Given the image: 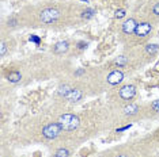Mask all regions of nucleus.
<instances>
[{"label": "nucleus", "instance_id": "14", "mask_svg": "<svg viewBox=\"0 0 159 157\" xmlns=\"http://www.w3.org/2000/svg\"><path fill=\"white\" fill-rule=\"evenodd\" d=\"M158 50H159V45H157V44H150L146 46V52L148 54H155Z\"/></svg>", "mask_w": 159, "mask_h": 157}, {"label": "nucleus", "instance_id": "7", "mask_svg": "<svg viewBox=\"0 0 159 157\" xmlns=\"http://www.w3.org/2000/svg\"><path fill=\"white\" fill-rule=\"evenodd\" d=\"M122 80H124V73H122V70H118V69L111 70L106 77V81L110 85H117V84L122 83Z\"/></svg>", "mask_w": 159, "mask_h": 157}, {"label": "nucleus", "instance_id": "10", "mask_svg": "<svg viewBox=\"0 0 159 157\" xmlns=\"http://www.w3.org/2000/svg\"><path fill=\"white\" fill-rule=\"evenodd\" d=\"M139 111H140V107L137 104H129L124 108V114L126 117H133V115H136Z\"/></svg>", "mask_w": 159, "mask_h": 157}, {"label": "nucleus", "instance_id": "13", "mask_svg": "<svg viewBox=\"0 0 159 157\" xmlns=\"http://www.w3.org/2000/svg\"><path fill=\"white\" fill-rule=\"evenodd\" d=\"M114 64L118 68H122V66H125L126 64H128V58H126L125 56H120V57H117V58L114 60Z\"/></svg>", "mask_w": 159, "mask_h": 157}, {"label": "nucleus", "instance_id": "2", "mask_svg": "<svg viewBox=\"0 0 159 157\" xmlns=\"http://www.w3.org/2000/svg\"><path fill=\"white\" fill-rule=\"evenodd\" d=\"M59 18H60V11L57 8H53V7L44 8L41 11V14H39V19H41V22L45 23V24L55 23Z\"/></svg>", "mask_w": 159, "mask_h": 157}, {"label": "nucleus", "instance_id": "18", "mask_svg": "<svg viewBox=\"0 0 159 157\" xmlns=\"http://www.w3.org/2000/svg\"><path fill=\"white\" fill-rule=\"evenodd\" d=\"M125 16V10H117L116 11V18L117 19H121V18H124Z\"/></svg>", "mask_w": 159, "mask_h": 157}, {"label": "nucleus", "instance_id": "3", "mask_svg": "<svg viewBox=\"0 0 159 157\" xmlns=\"http://www.w3.org/2000/svg\"><path fill=\"white\" fill-rule=\"evenodd\" d=\"M61 131H63V129H61L59 122L48 123L46 126L42 127V137L46 138V140H55L60 135Z\"/></svg>", "mask_w": 159, "mask_h": 157}, {"label": "nucleus", "instance_id": "5", "mask_svg": "<svg viewBox=\"0 0 159 157\" xmlns=\"http://www.w3.org/2000/svg\"><path fill=\"white\" fill-rule=\"evenodd\" d=\"M118 95H120V98L122 99V100H125V102L132 100V99L135 98V95H136V87L135 85H131V84L124 85V87L120 88Z\"/></svg>", "mask_w": 159, "mask_h": 157}, {"label": "nucleus", "instance_id": "16", "mask_svg": "<svg viewBox=\"0 0 159 157\" xmlns=\"http://www.w3.org/2000/svg\"><path fill=\"white\" fill-rule=\"evenodd\" d=\"M150 110L155 114H159V99L158 100H154L152 103L150 104Z\"/></svg>", "mask_w": 159, "mask_h": 157}, {"label": "nucleus", "instance_id": "8", "mask_svg": "<svg viewBox=\"0 0 159 157\" xmlns=\"http://www.w3.org/2000/svg\"><path fill=\"white\" fill-rule=\"evenodd\" d=\"M64 99H67V100L71 102V103L79 102V100H82L83 99V92L80 90H78V88H72L71 87V90L67 92V95L64 96Z\"/></svg>", "mask_w": 159, "mask_h": 157}, {"label": "nucleus", "instance_id": "4", "mask_svg": "<svg viewBox=\"0 0 159 157\" xmlns=\"http://www.w3.org/2000/svg\"><path fill=\"white\" fill-rule=\"evenodd\" d=\"M151 31H152V24H151V22L144 20V22H140L137 24L136 31H135V37L137 39H146L148 35L151 34Z\"/></svg>", "mask_w": 159, "mask_h": 157}, {"label": "nucleus", "instance_id": "15", "mask_svg": "<svg viewBox=\"0 0 159 157\" xmlns=\"http://www.w3.org/2000/svg\"><path fill=\"white\" fill-rule=\"evenodd\" d=\"M94 15H95V11H94L93 8H87V10H84V11H82L80 16L83 18V19L87 20V19H90V18H93Z\"/></svg>", "mask_w": 159, "mask_h": 157}, {"label": "nucleus", "instance_id": "11", "mask_svg": "<svg viewBox=\"0 0 159 157\" xmlns=\"http://www.w3.org/2000/svg\"><path fill=\"white\" fill-rule=\"evenodd\" d=\"M20 78H22V74H20V72H18V70H12V72H10L7 74V80L10 83H18V81H20Z\"/></svg>", "mask_w": 159, "mask_h": 157}, {"label": "nucleus", "instance_id": "19", "mask_svg": "<svg viewBox=\"0 0 159 157\" xmlns=\"http://www.w3.org/2000/svg\"><path fill=\"white\" fill-rule=\"evenodd\" d=\"M18 24V20L15 19V18H8V26H11V27H14V26H16Z\"/></svg>", "mask_w": 159, "mask_h": 157}, {"label": "nucleus", "instance_id": "21", "mask_svg": "<svg viewBox=\"0 0 159 157\" xmlns=\"http://www.w3.org/2000/svg\"><path fill=\"white\" fill-rule=\"evenodd\" d=\"M116 157H128V156H126V155H117Z\"/></svg>", "mask_w": 159, "mask_h": 157}, {"label": "nucleus", "instance_id": "1", "mask_svg": "<svg viewBox=\"0 0 159 157\" xmlns=\"http://www.w3.org/2000/svg\"><path fill=\"white\" fill-rule=\"evenodd\" d=\"M59 125L61 126L63 131H72L75 129H78L79 125H80V119L78 115L75 114H64L59 118Z\"/></svg>", "mask_w": 159, "mask_h": 157}, {"label": "nucleus", "instance_id": "20", "mask_svg": "<svg viewBox=\"0 0 159 157\" xmlns=\"http://www.w3.org/2000/svg\"><path fill=\"white\" fill-rule=\"evenodd\" d=\"M82 73H84V69H80V70H78V72L75 73V74H82Z\"/></svg>", "mask_w": 159, "mask_h": 157}, {"label": "nucleus", "instance_id": "6", "mask_svg": "<svg viewBox=\"0 0 159 157\" xmlns=\"http://www.w3.org/2000/svg\"><path fill=\"white\" fill-rule=\"evenodd\" d=\"M137 24H139V23L136 22V19H133V18H129V19H126L125 22L121 24V33L125 34V35L135 34Z\"/></svg>", "mask_w": 159, "mask_h": 157}, {"label": "nucleus", "instance_id": "17", "mask_svg": "<svg viewBox=\"0 0 159 157\" xmlns=\"http://www.w3.org/2000/svg\"><path fill=\"white\" fill-rule=\"evenodd\" d=\"M151 11H152L154 16H159V2L155 3V4L152 6V10H151Z\"/></svg>", "mask_w": 159, "mask_h": 157}, {"label": "nucleus", "instance_id": "9", "mask_svg": "<svg viewBox=\"0 0 159 157\" xmlns=\"http://www.w3.org/2000/svg\"><path fill=\"white\" fill-rule=\"evenodd\" d=\"M68 49H70V45H68L67 41H60L53 46V52L56 54H64L66 52H68Z\"/></svg>", "mask_w": 159, "mask_h": 157}, {"label": "nucleus", "instance_id": "12", "mask_svg": "<svg viewBox=\"0 0 159 157\" xmlns=\"http://www.w3.org/2000/svg\"><path fill=\"white\" fill-rule=\"evenodd\" d=\"M53 157H70V151L67 148H60L55 152Z\"/></svg>", "mask_w": 159, "mask_h": 157}]
</instances>
